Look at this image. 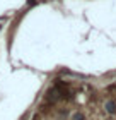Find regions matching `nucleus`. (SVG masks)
<instances>
[{
    "label": "nucleus",
    "instance_id": "f257e3e1",
    "mask_svg": "<svg viewBox=\"0 0 116 120\" xmlns=\"http://www.w3.org/2000/svg\"><path fill=\"white\" fill-rule=\"evenodd\" d=\"M106 112L108 113H116V103L114 101H108L106 103Z\"/></svg>",
    "mask_w": 116,
    "mask_h": 120
}]
</instances>
